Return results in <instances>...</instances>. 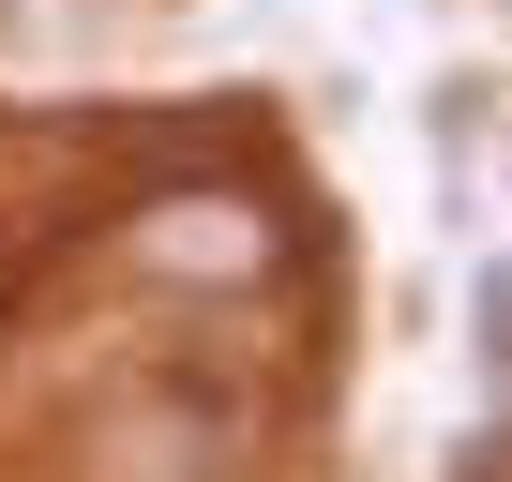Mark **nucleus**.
<instances>
[{"instance_id":"1","label":"nucleus","mask_w":512,"mask_h":482,"mask_svg":"<svg viewBox=\"0 0 512 482\" xmlns=\"http://www.w3.org/2000/svg\"><path fill=\"white\" fill-rule=\"evenodd\" d=\"M121 257L166 272V287H256V272L287 257V226H272V196H241V181H166L121 226Z\"/></svg>"},{"instance_id":"2","label":"nucleus","mask_w":512,"mask_h":482,"mask_svg":"<svg viewBox=\"0 0 512 482\" xmlns=\"http://www.w3.org/2000/svg\"><path fill=\"white\" fill-rule=\"evenodd\" d=\"M422 136H437V196H452V211H482V151H497V76H437Z\"/></svg>"},{"instance_id":"3","label":"nucleus","mask_w":512,"mask_h":482,"mask_svg":"<svg viewBox=\"0 0 512 482\" xmlns=\"http://www.w3.org/2000/svg\"><path fill=\"white\" fill-rule=\"evenodd\" d=\"M497 332H512V287H497V272H467V377H497V362H512Z\"/></svg>"},{"instance_id":"4","label":"nucleus","mask_w":512,"mask_h":482,"mask_svg":"<svg viewBox=\"0 0 512 482\" xmlns=\"http://www.w3.org/2000/svg\"><path fill=\"white\" fill-rule=\"evenodd\" d=\"M452 482H497V422H467V437H452Z\"/></svg>"}]
</instances>
